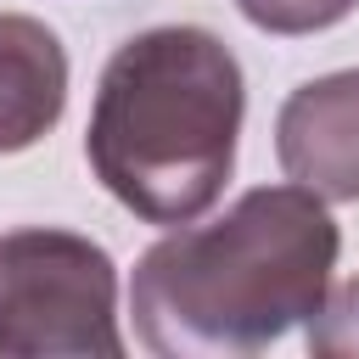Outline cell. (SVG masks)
<instances>
[{"instance_id":"cell-1","label":"cell","mask_w":359,"mask_h":359,"mask_svg":"<svg viewBox=\"0 0 359 359\" xmlns=\"http://www.w3.org/2000/svg\"><path fill=\"white\" fill-rule=\"evenodd\" d=\"M337 219L309 185H258L224 219L157 241L129 309L151 353H258L314 320L337 269Z\"/></svg>"},{"instance_id":"cell-2","label":"cell","mask_w":359,"mask_h":359,"mask_svg":"<svg viewBox=\"0 0 359 359\" xmlns=\"http://www.w3.org/2000/svg\"><path fill=\"white\" fill-rule=\"evenodd\" d=\"M241 107V67L208 28H146L101 73L90 168L146 224H191L236 168Z\"/></svg>"},{"instance_id":"cell-3","label":"cell","mask_w":359,"mask_h":359,"mask_svg":"<svg viewBox=\"0 0 359 359\" xmlns=\"http://www.w3.org/2000/svg\"><path fill=\"white\" fill-rule=\"evenodd\" d=\"M112 258L73 230L0 236V359H118Z\"/></svg>"},{"instance_id":"cell-4","label":"cell","mask_w":359,"mask_h":359,"mask_svg":"<svg viewBox=\"0 0 359 359\" xmlns=\"http://www.w3.org/2000/svg\"><path fill=\"white\" fill-rule=\"evenodd\" d=\"M280 168L325 202H359V67L292 90L275 123Z\"/></svg>"},{"instance_id":"cell-5","label":"cell","mask_w":359,"mask_h":359,"mask_svg":"<svg viewBox=\"0 0 359 359\" xmlns=\"http://www.w3.org/2000/svg\"><path fill=\"white\" fill-rule=\"evenodd\" d=\"M67 107V56L39 17L0 11V151H22L56 129Z\"/></svg>"},{"instance_id":"cell-6","label":"cell","mask_w":359,"mask_h":359,"mask_svg":"<svg viewBox=\"0 0 359 359\" xmlns=\"http://www.w3.org/2000/svg\"><path fill=\"white\" fill-rule=\"evenodd\" d=\"M309 348L320 359H353L359 353V275L337 292H325L320 314L309 320Z\"/></svg>"},{"instance_id":"cell-7","label":"cell","mask_w":359,"mask_h":359,"mask_svg":"<svg viewBox=\"0 0 359 359\" xmlns=\"http://www.w3.org/2000/svg\"><path fill=\"white\" fill-rule=\"evenodd\" d=\"M247 11V22L269 28V34H320L331 22H342L359 0H236Z\"/></svg>"}]
</instances>
